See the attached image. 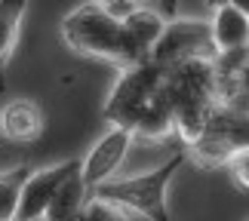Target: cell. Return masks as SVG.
Returning a JSON list of instances; mask_svg holds the SVG:
<instances>
[{"mask_svg": "<svg viewBox=\"0 0 249 221\" xmlns=\"http://www.w3.org/2000/svg\"><path fill=\"white\" fill-rule=\"evenodd\" d=\"M62 37L68 40L71 50L83 55H95V59L114 62V65H139V55L132 52V46L123 34V25L114 16L102 9L99 0L77 6L74 13L62 18Z\"/></svg>", "mask_w": 249, "mask_h": 221, "instance_id": "6da1fadb", "label": "cell"}, {"mask_svg": "<svg viewBox=\"0 0 249 221\" xmlns=\"http://www.w3.org/2000/svg\"><path fill=\"white\" fill-rule=\"evenodd\" d=\"M185 160H188V153L178 151V153H172L163 166H157L151 172H142V175H132V178H120V181L105 178L102 185H95L89 190V194L108 200L114 206H120L123 212L145 215L148 221H172L169 209H166V185H169L172 172H176Z\"/></svg>", "mask_w": 249, "mask_h": 221, "instance_id": "7a4b0ae2", "label": "cell"}, {"mask_svg": "<svg viewBox=\"0 0 249 221\" xmlns=\"http://www.w3.org/2000/svg\"><path fill=\"white\" fill-rule=\"evenodd\" d=\"M163 86H166V68L154 65L151 59L139 62V65H129V68L123 71V77L117 80V86H114L108 104H105V117H108L114 126L132 129L136 120L142 117V111L163 92Z\"/></svg>", "mask_w": 249, "mask_h": 221, "instance_id": "3957f363", "label": "cell"}, {"mask_svg": "<svg viewBox=\"0 0 249 221\" xmlns=\"http://www.w3.org/2000/svg\"><path fill=\"white\" fill-rule=\"evenodd\" d=\"M191 55H215L209 22H200V18H169L148 59L160 65V68H172V65L191 59Z\"/></svg>", "mask_w": 249, "mask_h": 221, "instance_id": "277c9868", "label": "cell"}, {"mask_svg": "<svg viewBox=\"0 0 249 221\" xmlns=\"http://www.w3.org/2000/svg\"><path fill=\"white\" fill-rule=\"evenodd\" d=\"M132 138L136 136L126 126H114L108 136L99 138V145L86 153V160H80V178H83L86 190H92L95 185H102L105 178H111L117 172V166L123 163V157H126V151L132 145Z\"/></svg>", "mask_w": 249, "mask_h": 221, "instance_id": "5b68a950", "label": "cell"}, {"mask_svg": "<svg viewBox=\"0 0 249 221\" xmlns=\"http://www.w3.org/2000/svg\"><path fill=\"white\" fill-rule=\"evenodd\" d=\"M80 160H68V163H55L50 169H31L25 178L22 190H18V206H16V218L13 221H31V218H43L46 206L59 187V181L77 166Z\"/></svg>", "mask_w": 249, "mask_h": 221, "instance_id": "8992f818", "label": "cell"}, {"mask_svg": "<svg viewBox=\"0 0 249 221\" xmlns=\"http://www.w3.org/2000/svg\"><path fill=\"white\" fill-rule=\"evenodd\" d=\"M120 25H123V34H126V40H129V46H132V52L139 55V62H145L148 55H151V50H154V43L160 40V34H163L166 18L160 16L157 9L136 6Z\"/></svg>", "mask_w": 249, "mask_h": 221, "instance_id": "52a82bcc", "label": "cell"}, {"mask_svg": "<svg viewBox=\"0 0 249 221\" xmlns=\"http://www.w3.org/2000/svg\"><path fill=\"white\" fill-rule=\"evenodd\" d=\"M213 22H209V34H213V46L215 52H225V50H240L249 40V16L246 9L234 6V3H225L213 9Z\"/></svg>", "mask_w": 249, "mask_h": 221, "instance_id": "ba28073f", "label": "cell"}, {"mask_svg": "<svg viewBox=\"0 0 249 221\" xmlns=\"http://www.w3.org/2000/svg\"><path fill=\"white\" fill-rule=\"evenodd\" d=\"M0 132L13 141H34L43 132V111L28 99H16L0 111Z\"/></svg>", "mask_w": 249, "mask_h": 221, "instance_id": "9c48e42d", "label": "cell"}, {"mask_svg": "<svg viewBox=\"0 0 249 221\" xmlns=\"http://www.w3.org/2000/svg\"><path fill=\"white\" fill-rule=\"evenodd\" d=\"M83 200H86V185L80 178V163H77V166L59 181V187H55V194L50 200V206H46L43 218L46 221H74L77 209L83 206Z\"/></svg>", "mask_w": 249, "mask_h": 221, "instance_id": "30bf717a", "label": "cell"}, {"mask_svg": "<svg viewBox=\"0 0 249 221\" xmlns=\"http://www.w3.org/2000/svg\"><path fill=\"white\" fill-rule=\"evenodd\" d=\"M215 102H203V99H181L172 102V129L178 132V138L185 145H194V141L206 132L209 126V114H213Z\"/></svg>", "mask_w": 249, "mask_h": 221, "instance_id": "8fae6325", "label": "cell"}, {"mask_svg": "<svg viewBox=\"0 0 249 221\" xmlns=\"http://www.w3.org/2000/svg\"><path fill=\"white\" fill-rule=\"evenodd\" d=\"M25 9H28V0H0V71H3L6 59L16 50Z\"/></svg>", "mask_w": 249, "mask_h": 221, "instance_id": "7c38bea8", "label": "cell"}, {"mask_svg": "<svg viewBox=\"0 0 249 221\" xmlns=\"http://www.w3.org/2000/svg\"><path fill=\"white\" fill-rule=\"evenodd\" d=\"M31 166H16L0 172V221H13L18 206V190H22Z\"/></svg>", "mask_w": 249, "mask_h": 221, "instance_id": "4fadbf2b", "label": "cell"}, {"mask_svg": "<svg viewBox=\"0 0 249 221\" xmlns=\"http://www.w3.org/2000/svg\"><path fill=\"white\" fill-rule=\"evenodd\" d=\"M74 221H126V215H123L120 206H114L108 200H102V197H95V194L86 190V200L77 209Z\"/></svg>", "mask_w": 249, "mask_h": 221, "instance_id": "5bb4252c", "label": "cell"}, {"mask_svg": "<svg viewBox=\"0 0 249 221\" xmlns=\"http://www.w3.org/2000/svg\"><path fill=\"white\" fill-rule=\"evenodd\" d=\"M228 169H231V178H234V185L240 187V190H246V185H249V151L246 148H240V151H234L231 153V160L225 163Z\"/></svg>", "mask_w": 249, "mask_h": 221, "instance_id": "9a60e30c", "label": "cell"}, {"mask_svg": "<svg viewBox=\"0 0 249 221\" xmlns=\"http://www.w3.org/2000/svg\"><path fill=\"white\" fill-rule=\"evenodd\" d=\"M99 3H102V9H105V13H108V16H114L117 22H123V18H126V16L132 13V9L139 6L136 0H99Z\"/></svg>", "mask_w": 249, "mask_h": 221, "instance_id": "2e32d148", "label": "cell"}, {"mask_svg": "<svg viewBox=\"0 0 249 221\" xmlns=\"http://www.w3.org/2000/svg\"><path fill=\"white\" fill-rule=\"evenodd\" d=\"M31 221H46V218H31Z\"/></svg>", "mask_w": 249, "mask_h": 221, "instance_id": "e0dca14e", "label": "cell"}, {"mask_svg": "<svg viewBox=\"0 0 249 221\" xmlns=\"http://www.w3.org/2000/svg\"><path fill=\"white\" fill-rule=\"evenodd\" d=\"M136 3H139V0H136Z\"/></svg>", "mask_w": 249, "mask_h": 221, "instance_id": "ac0fdd59", "label": "cell"}]
</instances>
